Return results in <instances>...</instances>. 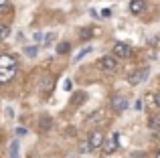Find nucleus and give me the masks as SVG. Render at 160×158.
Instances as JSON below:
<instances>
[{
    "label": "nucleus",
    "instance_id": "9",
    "mask_svg": "<svg viewBox=\"0 0 160 158\" xmlns=\"http://www.w3.org/2000/svg\"><path fill=\"white\" fill-rule=\"evenodd\" d=\"M51 126H53V120L49 118V116H45V118L39 122V128H41V130H45V132H47V130H51Z\"/></svg>",
    "mask_w": 160,
    "mask_h": 158
},
{
    "label": "nucleus",
    "instance_id": "21",
    "mask_svg": "<svg viewBox=\"0 0 160 158\" xmlns=\"http://www.w3.org/2000/svg\"><path fill=\"white\" fill-rule=\"evenodd\" d=\"M27 134V130H24V128H16V136H24Z\"/></svg>",
    "mask_w": 160,
    "mask_h": 158
},
{
    "label": "nucleus",
    "instance_id": "6",
    "mask_svg": "<svg viewBox=\"0 0 160 158\" xmlns=\"http://www.w3.org/2000/svg\"><path fill=\"white\" fill-rule=\"evenodd\" d=\"M112 110L118 111V114H122L124 110H128V99L122 97V95H116V97L112 99Z\"/></svg>",
    "mask_w": 160,
    "mask_h": 158
},
{
    "label": "nucleus",
    "instance_id": "8",
    "mask_svg": "<svg viewBox=\"0 0 160 158\" xmlns=\"http://www.w3.org/2000/svg\"><path fill=\"white\" fill-rule=\"evenodd\" d=\"M144 10V0H132L130 2V12L132 14H140Z\"/></svg>",
    "mask_w": 160,
    "mask_h": 158
},
{
    "label": "nucleus",
    "instance_id": "18",
    "mask_svg": "<svg viewBox=\"0 0 160 158\" xmlns=\"http://www.w3.org/2000/svg\"><path fill=\"white\" fill-rule=\"evenodd\" d=\"M91 35H93V32H91V31H89V28H83V31H81V39H83V41H87V39H91Z\"/></svg>",
    "mask_w": 160,
    "mask_h": 158
},
{
    "label": "nucleus",
    "instance_id": "17",
    "mask_svg": "<svg viewBox=\"0 0 160 158\" xmlns=\"http://www.w3.org/2000/svg\"><path fill=\"white\" fill-rule=\"evenodd\" d=\"M8 6H10V2H8V0H0V14L8 10Z\"/></svg>",
    "mask_w": 160,
    "mask_h": 158
},
{
    "label": "nucleus",
    "instance_id": "13",
    "mask_svg": "<svg viewBox=\"0 0 160 158\" xmlns=\"http://www.w3.org/2000/svg\"><path fill=\"white\" fill-rule=\"evenodd\" d=\"M71 51V45L69 43H59L57 45V53H61V55H63V53H69Z\"/></svg>",
    "mask_w": 160,
    "mask_h": 158
},
{
    "label": "nucleus",
    "instance_id": "10",
    "mask_svg": "<svg viewBox=\"0 0 160 158\" xmlns=\"http://www.w3.org/2000/svg\"><path fill=\"white\" fill-rule=\"evenodd\" d=\"M87 53H91V47H85V49H81V51H79V53H77V55H75V57H73V61H75V63H77V61H81V59H83V57H85V55H87Z\"/></svg>",
    "mask_w": 160,
    "mask_h": 158
},
{
    "label": "nucleus",
    "instance_id": "23",
    "mask_svg": "<svg viewBox=\"0 0 160 158\" xmlns=\"http://www.w3.org/2000/svg\"><path fill=\"white\" fill-rule=\"evenodd\" d=\"M154 103H156V106L160 107V91H158V93H156V95H154Z\"/></svg>",
    "mask_w": 160,
    "mask_h": 158
},
{
    "label": "nucleus",
    "instance_id": "4",
    "mask_svg": "<svg viewBox=\"0 0 160 158\" xmlns=\"http://www.w3.org/2000/svg\"><path fill=\"white\" fill-rule=\"evenodd\" d=\"M99 67H102L103 71H116V69H118V61H116V57H112V55L102 57V59H99Z\"/></svg>",
    "mask_w": 160,
    "mask_h": 158
},
{
    "label": "nucleus",
    "instance_id": "2",
    "mask_svg": "<svg viewBox=\"0 0 160 158\" xmlns=\"http://www.w3.org/2000/svg\"><path fill=\"white\" fill-rule=\"evenodd\" d=\"M146 77H148V69H136L128 75V83L130 85H140Z\"/></svg>",
    "mask_w": 160,
    "mask_h": 158
},
{
    "label": "nucleus",
    "instance_id": "19",
    "mask_svg": "<svg viewBox=\"0 0 160 158\" xmlns=\"http://www.w3.org/2000/svg\"><path fill=\"white\" fill-rule=\"evenodd\" d=\"M53 37H55V35H53V32H49V35H47V39H43V41H45V47H47V45H51V41H53Z\"/></svg>",
    "mask_w": 160,
    "mask_h": 158
},
{
    "label": "nucleus",
    "instance_id": "24",
    "mask_svg": "<svg viewBox=\"0 0 160 158\" xmlns=\"http://www.w3.org/2000/svg\"><path fill=\"white\" fill-rule=\"evenodd\" d=\"M71 87H73V85H71V79H67V81H65V89L71 91Z\"/></svg>",
    "mask_w": 160,
    "mask_h": 158
},
{
    "label": "nucleus",
    "instance_id": "25",
    "mask_svg": "<svg viewBox=\"0 0 160 158\" xmlns=\"http://www.w3.org/2000/svg\"><path fill=\"white\" fill-rule=\"evenodd\" d=\"M156 158H160V150H158V152H156Z\"/></svg>",
    "mask_w": 160,
    "mask_h": 158
},
{
    "label": "nucleus",
    "instance_id": "20",
    "mask_svg": "<svg viewBox=\"0 0 160 158\" xmlns=\"http://www.w3.org/2000/svg\"><path fill=\"white\" fill-rule=\"evenodd\" d=\"M32 39H35V43H41V41H43V35H41V32H35Z\"/></svg>",
    "mask_w": 160,
    "mask_h": 158
},
{
    "label": "nucleus",
    "instance_id": "1",
    "mask_svg": "<svg viewBox=\"0 0 160 158\" xmlns=\"http://www.w3.org/2000/svg\"><path fill=\"white\" fill-rule=\"evenodd\" d=\"M18 73V61L14 55H0V85L8 83L10 79H14V75Z\"/></svg>",
    "mask_w": 160,
    "mask_h": 158
},
{
    "label": "nucleus",
    "instance_id": "12",
    "mask_svg": "<svg viewBox=\"0 0 160 158\" xmlns=\"http://www.w3.org/2000/svg\"><path fill=\"white\" fill-rule=\"evenodd\" d=\"M24 55L31 57V59H35V57L39 55V49H37V47H27V49H24Z\"/></svg>",
    "mask_w": 160,
    "mask_h": 158
},
{
    "label": "nucleus",
    "instance_id": "14",
    "mask_svg": "<svg viewBox=\"0 0 160 158\" xmlns=\"http://www.w3.org/2000/svg\"><path fill=\"white\" fill-rule=\"evenodd\" d=\"M8 35H10V28H8L6 24H0V41H4Z\"/></svg>",
    "mask_w": 160,
    "mask_h": 158
},
{
    "label": "nucleus",
    "instance_id": "16",
    "mask_svg": "<svg viewBox=\"0 0 160 158\" xmlns=\"http://www.w3.org/2000/svg\"><path fill=\"white\" fill-rule=\"evenodd\" d=\"M51 87H53V77L43 79V91H51Z\"/></svg>",
    "mask_w": 160,
    "mask_h": 158
},
{
    "label": "nucleus",
    "instance_id": "15",
    "mask_svg": "<svg viewBox=\"0 0 160 158\" xmlns=\"http://www.w3.org/2000/svg\"><path fill=\"white\" fill-rule=\"evenodd\" d=\"M10 158H18V142L10 144Z\"/></svg>",
    "mask_w": 160,
    "mask_h": 158
},
{
    "label": "nucleus",
    "instance_id": "3",
    "mask_svg": "<svg viewBox=\"0 0 160 158\" xmlns=\"http://www.w3.org/2000/svg\"><path fill=\"white\" fill-rule=\"evenodd\" d=\"M103 140H106V138H103V134H102V132H99V130H93V132L89 134V140H87V146H89L91 150H95V148H99V146L103 144Z\"/></svg>",
    "mask_w": 160,
    "mask_h": 158
},
{
    "label": "nucleus",
    "instance_id": "5",
    "mask_svg": "<svg viewBox=\"0 0 160 158\" xmlns=\"http://www.w3.org/2000/svg\"><path fill=\"white\" fill-rule=\"evenodd\" d=\"M118 142H120V138H118V134H109V138L103 140V144H102V148L108 152H116L118 150Z\"/></svg>",
    "mask_w": 160,
    "mask_h": 158
},
{
    "label": "nucleus",
    "instance_id": "11",
    "mask_svg": "<svg viewBox=\"0 0 160 158\" xmlns=\"http://www.w3.org/2000/svg\"><path fill=\"white\" fill-rule=\"evenodd\" d=\"M148 126H150V130H158V128H160V116H154V118H150Z\"/></svg>",
    "mask_w": 160,
    "mask_h": 158
},
{
    "label": "nucleus",
    "instance_id": "7",
    "mask_svg": "<svg viewBox=\"0 0 160 158\" xmlns=\"http://www.w3.org/2000/svg\"><path fill=\"white\" fill-rule=\"evenodd\" d=\"M113 55L116 57H128L130 55V47L126 43H116L113 45Z\"/></svg>",
    "mask_w": 160,
    "mask_h": 158
},
{
    "label": "nucleus",
    "instance_id": "22",
    "mask_svg": "<svg viewBox=\"0 0 160 158\" xmlns=\"http://www.w3.org/2000/svg\"><path fill=\"white\" fill-rule=\"evenodd\" d=\"M109 14H112V10H109V8H103V10H102V16H103V18L109 16Z\"/></svg>",
    "mask_w": 160,
    "mask_h": 158
}]
</instances>
